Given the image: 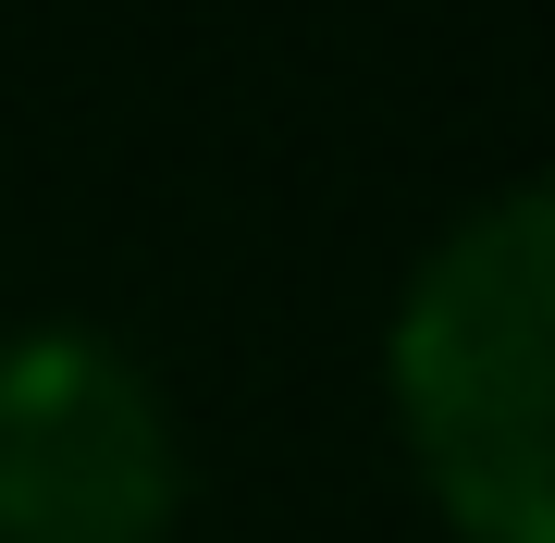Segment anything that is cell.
Segmentation results:
<instances>
[{
  "label": "cell",
  "mask_w": 555,
  "mask_h": 543,
  "mask_svg": "<svg viewBox=\"0 0 555 543\" xmlns=\"http://www.w3.org/2000/svg\"><path fill=\"white\" fill-rule=\"evenodd\" d=\"M185 506H198V444L137 334H0V543H173Z\"/></svg>",
  "instance_id": "cell-2"
},
{
  "label": "cell",
  "mask_w": 555,
  "mask_h": 543,
  "mask_svg": "<svg viewBox=\"0 0 555 543\" xmlns=\"http://www.w3.org/2000/svg\"><path fill=\"white\" fill-rule=\"evenodd\" d=\"M383 432L444 543H555V185L543 173L481 185L396 272Z\"/></svg>",
  "instance_id": "cell-1"
}]
</instances>
